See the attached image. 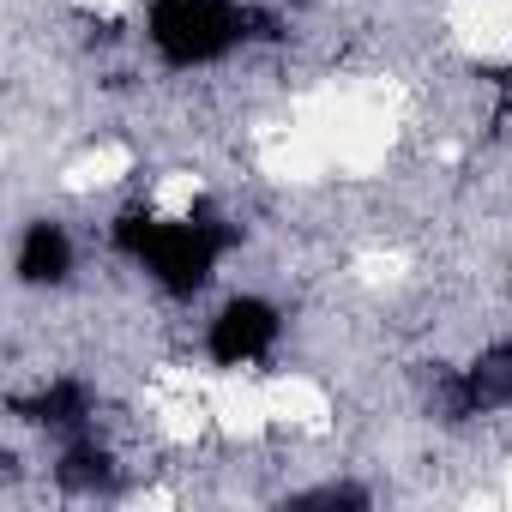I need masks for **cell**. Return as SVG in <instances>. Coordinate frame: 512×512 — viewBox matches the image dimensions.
Instances as JSON below:
<instances>
[{"instance_id":"cell-1","label":"cell","mask_w":512,"mask_h":512,"mask_svg":"<svg viewBox=\"0 0 512 512\" xmlns=\"http://www.w3.org/2000/svg\"><path fill=\"white\" fill-rule=\"evenodd\" d=\"M109 241H115V253L127 266H139L169 302H193L211 278H217V266H223V253L241 241V229L217 211V205H193V211H181V217H163V211H151V205H127L115 223H109Z\"/></svg>"},{"instance_id":"cell-2","label":"cell","mask_w":512,"mask_h":512,"mask_svg":"<svg viewBox=\"0 0 512 512\" xmlns=\"http://www.w3.org/2000/svg\"><path fill=\"white\" fill-rule=\"evenodd\" d=\"M260 37H278V19L247 0H145V43L169 73L217 67Z\"/></svg>"},{"instance_id":"cell-3","label":"cell","mask_w":512,"mask_h":512,"mask_svg":"<svg viewBox=\"0 0 512 512\" xmlns=\"http://www.w3.org/2000/svg\"><path fill=\"white\" fill-rule=\"evenodd\" d=\"M284 338V308L266 302V296H229L211 326H205V356L217 368H253L266 362Z\"/></svg>"},{"instance_id":"cell-4","label":"cell","mask_w":512,"mask_h":512,"mask_svg":"<svg viewBox=\"0 0 512 512\" xmlns=\"http://www.w3.org/2000/svg\"><path fill=\"white\" fill-rule=\"evenodd\" d=\"M446 410L452 416H500V410H512V344H488L470 368H458L452 386H446Z\"/></svg>"},{"instance_id":"cell-5","label":"cell","mask_w":512,"mask_h":512,"mask_svg":"<svg viewBox=\"0 0 512 512\" xmlns=\"http://www.w3.org/2000/svg\"><path fill=\"white\" fill-rule=\"evenodd\" d=\"M13 272H19V284H25V290H61V284L73 278V235H67L55 217L25 223Z\"/></svg>"},{"instance_id":"cell-6","label":"cell","mask_w":512,"mask_h":512,"mask_svg":"<svg viewBox=\"0 0 512 512\" xmlns=\"http://www.w3.org/2000/svg\"><path fill=\"white\" fill-rule=\"evenodd\" d=\"M31 428H55V434H85V422H91V392H85V380H49V386H37L31 398H19L13 404Z\"/></svg>"},{"instance_id":"cell-7","label":"cell","mask_w":512,"mask_h":512,"mask_svg":"<svg viewBox=\"0 0 512 512\" xmlns=\"http://www.w3.org/2000/svg\"><path fill=\"white\" fill-rule=\"evenodd\" d=\"M55 482H61L67 494H109V488H115V458H109V446H97L91 434H73L67 452H61V464H55Z\"/></svg>"},{"instance_id":"cell-8","label":"cell","mask_w":512,"mask_h":512,"mask_svg":"<svg viewBox=\"0 0 512 512\" xmlns=\"http://www.w3.org/2000/svg\"><path fill=\"white\" fill-rule=\"evenodd\" d=\"M284 506H368V488H356V482H326V488L290 494Z\"/></svg>"},{"instance_id":"cell-9","label":"cell","mask_w":512,"mask_h":512,"mask_svg":"<svg viewBox=\"0 0 512 512\" xmlns=\"http://www.w3.org/2000/svg\"><path fill=\"white\" fill-rule=\"evenodd\" d=\"M494 85H500V103H506V115H512V67H506V73H500Z\"/></svg>"}]
</instances>
